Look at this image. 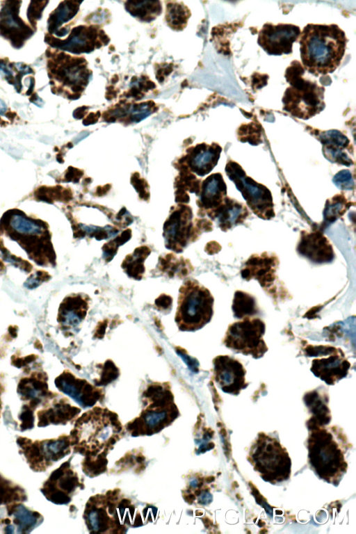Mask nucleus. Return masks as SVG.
<instances>
[{"instance_id":"obj_23","label":"nucleus","mask_w":356,"mask_h":534,"mask_svg":"<svg viewBox=\"0 0 356 534\" xmlns=\"http://www.w3.org/2000/svg\"><path fill=\"white\" fill-rule=\"evenodd\" d=\"M154 103L152 101L134 105L116 106L104 113L105 120L115 121L116 118H127L129 122H139L152 113Z\"/></svg>"},{"instance_id":"obj_13","label":"nucleus","mask_w":356,"mask_h":534,"mask_svg":"<svg viewBox=\"0 0 356 534\" xmlns=\"http://www.w3.org/2000/svg\"><path fill=\"white\" fill-rule=\"evenodd\" d=\"M327 355L313 359L310 370L326 384L334 385L347 375L350 364L340 348L333 347Z\"/></svg>"},{"instance_id":"obj_45","label":"nucleus","mask_w":356,"mask_h":534,"mask_svg":"<svg viewBox=\"0 0 356 534\" xmlns=\"http://www.w3.org/2000/svg\"><path fill=\"white\" fill-rule=\"evenodd\" d=\"M99 113H90L84 120H83V124L88 125L92 123H95L96 121L98 120V118L99 117Z\"/></svg>"},{"instance_id":"obj_31","label":"nucleus","mask_w":356,"mask_h":534,"mask_svg":"<svg viewBox=\"0 0 356 534\" xmlns=\"http://www.w3.org/2000/svg\"><path fill=\"white\" fill-rule=\"evenodd\" d=\"M150 253V250L145 246L136 249L134 257H127L122 264V268H125L129 277L134 279H140L145 268L143 261Z\"/></svg>"},{"instance_id":"obj_18","label":"nucleus","mask_w":356,"mask_h":534,"mask_svg":"<svg viewBox=\"0 0 356 534\" xmlns=\"http://www.w3.org/2000/svg\"><path fill=\"white\" fill-rule=\"evenodd\" d=\"M186 158L193 171L200 176L209 173L217 164L222 148L218 144H199L191 148Z\"/></svg>"},{"instance_id":"obj_39","label":"nucleus","mask_w":356,"mask_h":534,"mask_svg":"<svg viewBox=\"0 0 356 534\" xmlns=\"http://www.w3.org/2000/svg\"><path fill=\"white\" fill-rule=\"evenodd\" d=\"M131 182L136 190L139 193L141 198L147 200L149 193L147 191V183L143 179L138 177V174L135 173L131 178Z\"/></svg>"},{"instance_id":"obj_38","label":"nucleus","mask_w":356,"mask_h":534,"mask_svg":"<svg viewBox=\"0 0 356 534\" xmlns=\"http://www.w3.org/2000/svg\"><path fill=\"white\" fill-rule=\"evenodd\" d=\"M46 3H47V1L31 2L27 11V16L29 22L33 26L36 23V20L40 18Z\"/></svg>"},{"instance_id":"obj_34","label":"nucleus","mask_w":356,"mask_h":534,"mask_svg":"<svg viewBox=\"0 0 356 534\" xmlns=\"http://www.w3.org/2000/svg\"><path fill=\"white\" fill-rule=\"evenodd\" d=\"M24 496L21 490L0 477V505L22 499Z\"/></svg>"},{"instance_id":"obj_20","label":"nucleus","mask_w":356,"mask_h":534,"mask_svg":"<svg viewBox=\"0 0 356 534\" xmlns=\"http://www.w3.org/2000/svg\"><path fill=\"white\" fill-rule=\"evenodd\" d=\"M319 140L323 145V154L331 162L350 165L351 159L343 151L349 145V140L336 130L327 131L320 135Z\"/></svg>"},{"instance_id":"obj_6","label":"nucleus","mask_w":356,"mask_h":534,"mask_svg":"<svg viewBox=\"0 0 356 534\" xmlns=\"http://www.w3.org/2000/svg\"><path fill=\"white\" fill-rule=\"evenodd\" d=\"M249 457L254 470L264 480L275 484L289 479L291 459L275 439L261 433L252 446Z\"/></svg>"},{"instance_id":"obj_30","label":"nucleus","mask_w":356,"mask_h":534,"mask_svg":"<svg viewBox=\"0 0 356 534\" xmlns=\"http://www.w3.org/2000/svg\"><path fill=\"white\" fill-rule=\"evenodd\" d=\"M10 512V515L14 517V522L17 526L19 533L30 532L40 519L38 513L29 511L22 505L13 506Z\"/></svg>"},{"instance_id":"obj_41","label":"nucleus","mask_w":356,"mask_h":534,"mask_svg":"<svg viewBox=\"0 0 356 534\" xmlns=\"http://www.w3.org/2000/svg\"><path fill=\"white\" fill-rule=\"evenodd\" d=\"M156 305L162 310L169 309L172 305V298L166 295H161L155 301Z\"/></svg>"},{"instance_id":"obj_16","label":"nucleus","mask_w":356,"mask_h":534,"mask_svg":"<svg viewBox=\"0 0 356 534\" xmlns=\"http://www.w3.org/2000/svg\"><path fill=\"white\" fill-rule=\"evenodd\" d=\"M55 383L63 393L70 396L80 405L90 407L100 396L99 392L86 380L75 378L70 373H63L58 377Z\"/></svg>"},{"instance_id":"obj_4","label":"nucleus","mask_w":356,"mask_h":534,"mask_svg":"<svg viewBox=\"0 0 356 534\" xmlns=\"http://www.w3.org/2000/svg\"><path fill=\"white\" fill-rule=\"evenodd\" d=\"M301 65L288 67L286 73L290 83L282 98L283 109L293 116L307 120L320 113L325 107L324 88L301 76Z\"/></svg>"},{"instance_id":"obj_42","label":"nucleus","mask_w":356,"mask_h":534,"mask_svg":"<svg viewBox=\"0 0 356 534\" xmlns=\"http://www.w3.org/2000/svg\"><path fill=\"white\" fill-rule=\"evenodd\" d=\"M176 352L179 355V357L182 358V359L185 362V363L188 365V366L191 368L193 371H194L195 369L197 368L196 362H193L192 358L190 357L188 355H187L186 353L178 349H177Z\"/></svg>"},{"instance_id":"obj_28","label":"nucleus","mask_w":356,"mask_h":534,"mask_svg":"<svg viewBox=\"0 0 356 534\" xmlns=\"http://www.w3.org/2000/svg\"><path fill=\"white\" fill-rule=\"evenodd\" d=\"M18 392L23 398L31 400L33 405H36L42 401L43 397L47 396V385L40 379H24L19 385Z\"/></svg>"},{"instance_id":"obj_32","label":"nucleus","mask_w":356,"mask_h":534,"mask_svg":"<svg viewBox=\"0 0 356 534\" xmlns=\"http://www.w3.org/2000/svg\"><path fill=\"white\" fill-rule=\"evenodd\" d=\"M190 16L188 8L179 3H173L167 6L166 21L173 29L181 30L184 28Z\"/></svg>"},{"instance_id":"obj_11","label":"nucleus","mask_w":356,"mask_h":534,"mask_svg":"<svg viewBox=\"0 0 356 534\" xmlns=\"http://www.w3.org/2000/svg\"><path fill=\"white\" fill-rule=\"evenodd\" d=\"M20 444L25 456L31 467L33 469L45 468L51 462L62 458L68 448V440L65 439L36 442L28 443V440H22Z\"/></svg>"},{"instance_id":"obj_27","label":"nucleus","mask_w":356,"mask_h":534,"mask_svg":"<svg viewBox=\"0 0 356 534\" xmlns=\"http://www.w3.org/2000/svg\"><path fill=\"white\" fill-rule=\"evenodd\" d=\"M234 316L239 319L252 318L259 313L255 298L245 292L236 291L232 303Z\"/></svg>"},{"instance_id":"obj_37","label":"nucleus","mask_w":356,"mask_h":534,"mask_svg":"<svg viewBox=\"0 0 356 534\" xmlns=\"http://www.w3.org/2000/svg\"><path fill=\"white\" fill-rule=\"evenodd\" d=\"M333 181L341 189L350 190L354 185L351 174L348 170H341L339 172L334 176Z\"/></svg>"},{"instance_id":"obj_24","label":"nucleus","mask_w":356,"mask_h":534,"mask_svg":"<svg viewBox=\"0 0 356 534\" xmlns=\"http://www.w3.org/2000/svg\"><path fill=\"white\" fill-rule=\"evenodd\" d=\"M76 407H71L63 403H59L53 407L38 412V426H44L49 423H59L73 417L79 412Z\"/></svg>"},{"instance_id":"obj_10","label":"nucleus","mask_w":356,"mask_h":534,"mask_svg":"<svg viewBox=\"0 0 356 534\" xmlns=\"http://www.w3.org/2000/svg\"><path fill=\"white\" fill-rule=\"evenodd\" d=\"M213 364L215 380L224 392L238 395L247 387L245 370L239 361L229 355H218Z\"/></svg>"},{"instance_id":"obj_40","label":"nucleus","mask_w":356,"mask_h":534,"mask_svg":"<svg viewBox=\"0 0 356 534\" xmlns=\"http://www.w3.org/2000/svg\"><path fill=\"white\" fill-rule=\"evenodd\" d=\"M19 418L22 422V428L23 429L25 430L33 427V422L34 419L33 417L32 412L29 408H26L22 412V415Z\"/></svg>"},{"instance_id":"obj_25","label":"nucleus","mask_w":356,"mask_h":534,"mask_svg":"<svg viewBox=\"0 0 356 534\" xmlns=\"http://www.w3.org/2000/svg\"><path fill=\"white\" fill-rule=\"evenodd\" d=\"M304 400L306 405L314 414L312 420L320 426L327 424L330 419L329 410L327 406V398L325 395L319 394L314 390L305 394Z\"/></svg>"},{"instance_id":"obj_12","label":"nucleus","mask_w":356,"mask_h":534,"mask_svg":"<svg viewBox=\"0 0 356 534\" xmlns=\"http://www.w3.org/2000/svg\"><path fill=\"white\" fill-rule=\"evenodd\" d=\"M98 33L96 28L79 26L72 30L66 40H62L46 35L44 40L51 47L74 54L89 53L104 43L97 40Z\"/></svg>"},{"instance_id":"obj_2","label":"nucleus","mask_w":356,"mask_h":534,"mask_svg":"<svg viewBox=\"0 0 356 534\" xmlns=\"http://www.w3.org/2000/svg\"><path fill=\"white\" fill-rule=\"evenodd\" d=\"M0 227L25 250L29 258L40 266L54 265L56 254L47 225L24 212L12 209L4 213Z\"/></svg>"},{"instance_id":"obj_47","label":"nucleus","mask_w":356,"mask_h":534,"mask_svg":"<svg viewBox=\"0 0 356 534\" xmlns=\"http://www.w3.org/2000/svg\"><path fill=\"white\" fill-rule=\"evenodd\" d=\"M86 107L85 106L77 108L76 111H74V118H81L83 116H84L86 112Z\"/></svg>"},{"instance_id":"obj_1","label":"nucleus","mask_w":356,"mask_h":534,"mask_svg":"<svg viewBox=\"0 0 356 534\" xmlns=\"http://www.w3.org/2000/svg\"><path fill=\"white\" fill-rule=\"evenodd\" d=\"M303 67L315 76L332 73L343 57L347 39L336 24L307 25L300 35Z\"/></svg>"},{"instance_id":"obj_15","label":"nucleus","mask_w":356,"mask_h":534,"mask_svg":"<svg viewBox=\"0 0 356 534\" xmlns=\"http://www.w3.org/2000/svg\"><path fill=\"white\" fill-rule=\"evenodd\" d=\"M277 264L275 257L264 254L252 256L241 270V276L247 280L254 278L264 289L273 291Z\"/></svg>"},{"instance_id":"obj_29","label":"nucleus","mask_w":356,"mask_h":534,"mask_svg":"<svg viewBox=\"0 0 356 534\" xmlns=\"http://www.w3.org/2000/svg\"><path fill=\"white\" fill-rule=\"evenodd\" d=\"M79 2L65 1L60 3L58 7L49 15L48 29L49 33H54L58 28L71 19L76 14L79 8Z\"/></svg>"},{"instance_id":"obj_14","label":"nucleus","mask_w":356,"mask_h":534,"mask_svg":"<svg viewBox=\"0 0 356 534\" xmlns=\"http://www.w3.org/2000/svg\"><path fill=\"white\" fill-rule=\"evenodd\" d=\"M0 12V34L15 48L21 47L33 31L18 17L20 1H8Z\"/></svg>"},{"instance_id":"obj_7","label":"nucleus","mask_w":356,"mask_h":534,"mask_svg":"<svg viewBox=\"0 0 356 534\" xmlns=\"http://www.w3.org/2000/svg\"><path fill=\"white\" fill-rule=\"evenodd\" d=\"M266 330L264 321L258 318H246L228 327L223 343L232 351L259 359L268 347L263 339Z\"/></svg>"},{"instance_id":"obj_36","label":"nucleus","mask_w":356,"mask_h":534,"mask_svg":"<svg viewBox=\"0 0 356 534\" xmlns=\"http://www.w3.org/2000/svg\"><path fill=\"white\" fill-rule=\"evenodd\" d=\"M118 376V369L111 361L104 364L102 375L98 385H107Z\"/></svg>"},{"instance_id":"obj_35","label":"nucleus","mask_w":356,"mask_h":534,"mask_svg":"<svg viewBox=\"0 0 356 534\" xmlns=\"http://www.w3.org/2000/svg\"><path fill=\"white\" fill-rule=\"evenodd\" d=\"M145 419L149 429H162L163 422L167 419V413L165 411H149L145 414Z\"/></svg>"},{"instance_id":"obj_33","label":"nucleus","mask_w":356,"mask_h":534,"mask_svg":"<svg viewBox=\"0 0 356 534\" xmlns=\"http://www.w3.org/2000/svg\"><path fill=\"white\" fill-rule=\"evenodd\" d=\"M346 199L341 195H337L332 197V200H327L323 212L324 220L326 222H332L341 216L346 210Z\"/></svg>"},{"instance_id":"obj_22","label":"nucleus","mask_w":356,"mask_h":534,"mask_svg":"<svg viewBox=\"0 0 356 534\" xmlns=\"http://www.w3.org/2000/svg\"><path fill=\"white\" fill-rule=\"evenodd\" d=\"M226 194L227 187L222 177L221 174L216 173L204 181L200 200L206 209L218 207Z\"/></svg>"},{"instance_id":"obj_3","label":"nucleus","mask_w":356,"mask_h":534,"mask_svg":"<svg viewBox=\"0 0 356 534\" xmlns=\"http://www.w3.org/2000/svg\"><path fill=\"white\" fill-rule=\"evenodd\" d=\"M311 423L308 427L312 433L307 442L310 466L321 479L338 483L347 469L345 441L339 434L333 433V430Z\"/></svg>"},{"instance_id":"obj_8","label":"nucleus","mask_w":356,"mask_h":534,"mask_svg":"<svg viewBox=\"0 0 356 534\" xmlns=\"http://www.w3.org/2000/svg\"><path fill=\"white\" fill-rule=\"evenodd\" d=\"M225 171L255 214L264 219L275 216L272 195L266 187L247 177L242 168L234 161L227 163Z\"/></svg>"},{"instance_id":"obj_17","label":"nucleus","mask_w":356,"mask_h":534,"mask_svg":"<svg viewBox=\"0 0 356 534\" xmlns=\"http://www.w3.org/2000/svg\"><path fill=\"white\" fill-rule=\"evenodd\" d=\"M297 250L315 264L331 262L334 257L331 244L319 232L302 234Z\"/></svg>"},{"instance_id":"obj_19","label":"nucleus","mask_w":356,"mask_h":534,"mask_svg":"<svg viewBox=\"0 0 356 534\" xmlns=\"http://www.w3.org/2000/svg\"><path fill=\"white\" fill-rule=\"evenodd\" d=\"M88 302L79 295L66 298L60 304L58 321L64 330H72L85 318Z\"/></svg>"},{"instance_id":"obj_44","label":"nucleus","mask_w":356,"mask_h":534,"mask_svg":"<svg viewBox=\"0 0 356 534\" xmlns=\"http://www.w3.org/2000/svg\"><path fill=\"white\" fill-rule=\"evenodd\" d=\"M72 171L69 172L66 175V177L67 179H69V181L77 182L79 179V177L83 175V172H81L80 170L73 168H72Z\"/></svg>"},{"instance_id":"obj_9","label":"nucleus","mask_w":356,"mask_h":534,"mask_svg":"<svg viewBox=\"0 0 356 534\" xmlns=\"http://www.w3.org/2000/svg\"><path fill=\"white\" fill-rule=\"evenodd\" d=\"M298 26L289 24H265L259 33L258 44L269 55L281 56L292 52L293 43L300 35Z\"/></svg>"},{"instance_id":"obj_5","label":"nucleus","mask_w":356,"mask_h":534,"mask_svg":"<svg viewBox=\"0 0 356 534\" xmlns=\"http://www.w3.org/2000/svg\"><path fill=\"white\" fill-rule=\"evenodd\" d=\"M213 298L198 283L187 282L181 289L175 321L183 331H195L204 327L213 315Z\"/></svg>"},{"instance_id":"obj_43","label":"nucleus","mask_w":356,"mask_h":534,"mask_svg":"<svg viewBox=\"0 0 356 534\" xmlns=\"http://www.w3.org/2000/svg\"><path fill=\"white\" fill-rule=\"evenodd\" d=\"M130 237H131V230L127 229L126 231L123 232L118 238H115V240L113 241V242L115 243V245H117V246H118L124 243L126 241H127Z\"/></svg>"},{"instance_id":"obj_46","label":"nucleus","mask_w":356,"mask_h":534,"mask_svg":"<svg viewBox=\"0 0 356 534\" xmlns=\"http://www.w3.org/2000/svg\"><path fill=\"white\" fill-rule=\"evenodd\" d=\"M176 201L186 202L189 200L188 195L184 191H179L177 192Z\"/></svg>"},{"instance_id":"obj_21","label":"nucleus","mask_w":356,"mask_h":534,"mask_svg":"<svg viewBox=\"0 0 356 534\" xmlns=\"http://www.w3.org/2000/svg\"><path fill=\"white\" fill-rule=\"evenodd\" d=\"M224 203L213 211L212 216L216 218L220 228L226 231L233 225L242 222L248 215V211L243 204L234 200L225 197Z\"/></svg>"},{"instance_id":"obj_26","label":"nucleus","mask_w":356,"mask_h":534,"mask_svg":"<svg viewBox=\"0 0 356 534\" xmlns=\"http://www.w3.org/2000/svg\"><path fill=\"white\" fill-rule=\"evenodd\" d=\"M125 8L132 16L145 22L153 20L161 12V6L157 1H128Z\"/></svg>"}]
</instances>
